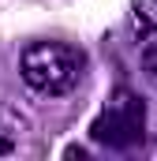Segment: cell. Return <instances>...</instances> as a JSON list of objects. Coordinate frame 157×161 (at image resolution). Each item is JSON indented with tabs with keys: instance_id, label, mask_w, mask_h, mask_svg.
<instances>
[{
	"instance_id": "6da1fadb",
	"label": "cell",
	"mask_w": 157,
	"mask_h": 161,
	"mask_svg": "<svg viewBox=\"0 0 157 161\" xmlns=\"http://www.w3.org/2000/svg\"><path fill=\"white\" fill-rule=\"evenodd\" d=\"M19 71L23 82L45 94V97H60V94H71L82 75H86V53L68 45V41H34L23 49V60H19Z\"/></svg>"
},
{
	"instance_id": "7a4b0ae2",
	"label": "cell",
	"mask_w": 157,
	"mask_h": 161,
	"mask_svg": "<svg viewBox=\"0 0 157 161\" xmlns=\"http://www.w3.org/2000/svg\"><path fill=\"white\" fill-rule=\"evenodd\" d=\"M90 139L97 146H105V150H131V146H138L146 139V105H142V97L120 86L105 101V109L94 116Z\"/></svg>"
},
{
	"instance_id": "3957f363",
	"label": "cell",
	"mask_w": 157,
	"mask_h": 161,
	"mask_svg": "<svg viewBox=\"0 0 157 161\" xmlns=\"http://www.w3.org/2000/svg\"><path fill=\"white\" fill-rule=\"evenodd\" d=\"M131 30L142 41H157V0H131Z\"/></svg>"
},
{
	"instance_id": "277c9868",
	"label": "cell",
	"mask_w": 157,
	"mask_h": 161,
	"mask_svg": "<svg viewBox=\"0 0 157 161\" xmlns=\"http://www.w3.org/2000/svg\"><path fill=\"white\" fill-rule=\"evenodd\" d=\"M142 71L157 86V41H146V49H142Z\"/></svg>"
},
{
	"instance_id": "5b68a950",
	"label": "cell",
	"mask_w": 157,
	"mask_h": 161,
	"mask_svg": "<svg viewBox=\"0 0 157 161\" xmlns=\"http://www.w3.org/2000/svg\"><path fill=\"white\" fill-rule=\"evenodd\" d=\"M4 154H11V142H8V139H0V158H4Z\"/></svg>"
}]
</instances>
